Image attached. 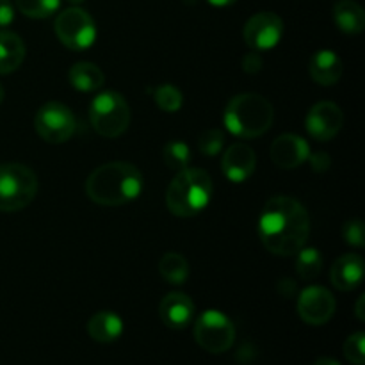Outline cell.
I'll use <instances>...</instances> for the list:
<instances>
[{
  "instance_id": "cell-1",
  "label": "cell",
  "mask_w": 365,
  "mask_h": 365,
  "mask_svg": "<svg viewBox=\"0 0 365 365\" xmlns=\"http://www.w3.org/2000/svg\"><path fill=\"white\" fill-rule=\"evenodd\" d=\"M259 235L273 255H296L310 235L309 212L291 196H273L260 214Z\"/></svg>"
},
{
  "instance_id": "cell-2",
  "label": "cell",
  "mask_w": 365,
  "mask_h": 365,
  "mask_svg": "<svg viewBox=\"0 0 365 365\" xmlns=\"http://www.w3.org/2000/svg\"><path fill=\"white\" fill-rule=\"evenodd\" d=\"M143 175L128 163H107L96 168L86 180V195L103 207H120L138 198Z\"/></svg>"
},
{
  "instance_id": "cell-3",
  "label": "cell",
  "mask_w": 365,
  "mask_h": 365,
  "mask_svg": "<svg viewBox=\"0 0 365 365\" xmlns=\"http://www.w3.org/2000/svg\"><path fill=\"white\" fill-rule=\"evenodd\" d=\"M273 120L274 110L271 102L255 93L234 96L223 113L227 130L242 139H255L266 134L273 125Z\"/></svg>"
},
{
  "instance_id": "cell-4",
  "label": "cell",
  "mask_w": 365,
  "mask_h": 365,
  "mask_svg": "<svg viewBox=\"0 0 365 365\" xmlns=\"http://www.w3.org/2000/svg\"><path fill=\"white\" fill-rule=\"evenodd\" d=\"M212 198V180L200 168L177 171L166 191V205L178 217H192L202 212Z\"/></svg>"
},
{
  "instance_id": "cell-5",
  "label": "cell",
  "mask_w": 365,
  "mask_h": 365,
  "mask_svg": "<svg viewBox=\"0 0 365 365\" xmlns=\"http://www.w3.org/2000/svg\"><path fill=\"white\" fill-rule=\"evenodd\" d=\"M38 195V177L29 166L18 163L0 164V210L16 212Z\"/></svg>"
},
{
  "instance_id": "cell-6",
  "label": "cell",
  "mask_w": 365,
  "mask_h": 365,
  "mask_svg": "<svg viewBox=\"0 0 365 365\" xmlns=\"http://www.w3.org/2000/svg\"><path fill=\"white\" fill-rule=\"evenodd\" d=\"M89 120L96 134L114 139L130 125V107L116 91H103L91 100Z\"/></svg>"
},
{
  "instance_id": "cell-7",
  "label": "cell",
  "mask_w": 365,
  "mask_h": 365,
  "mask_svg": "<svg viewBox=\"0 0 365 365\" xmlns=\"http://www.w3.org/2000/svg\"><path fill=\"white\" fill-rule=\"evenodd\" d=\"M195 341L212 355L228 351L235 341L234 323L217 310H207L195 323Z\"/></svg>"
},
{
  "instance_id": "cell-8",
  "label": "cell",
  "mask_w": 365,
  "mask_h": 365,
  "mask_svg": "<svg viewBox=\"0 0 365 365\" xmlns=\"http://www.w3.org/2000/svg\"><path fill=\"white\" fill-rule=\"evenodd\" d=\"M34 127L43 141L61 145L75 134L77 120L70 107L61 102H48L39 107V110L36 113Z\"/></svg>"
},
{
  "instance_id": "cell-9",
  "label": "cell",
  "mask_w": 365,
  "mask_h": 365,
  "mask_svg": "<svg viewBox=\"0 0 365 365\" xmlns=\"http://www.w3.org/2000/svg\"><path fill=\"white\" fill-rule=\"evenodd\" d=\"M56 34L70 50H86L95 43L96 25L89 13L81 7H68L56 18Z\"/></svg>"
},
{
  "instance_id": "cell-10",
  "label": "cell",
  "mask_w": 365,
  "mask_h": 365,
  "mask_svg": "<svg viewBox=\"0 0 365 365\" xmlns=\"http://www.w3.org/2000/svg\"><path fill=\"white\" fill-rule=\"evenodd\" d=\"M284 36V21L278 14L264 11L250 18L245 25V41L250 48L262 52L271 50Z\"/></svg>"
},
{
  "instance_id": "cell-11",
  "label": "cell",
  "mask_w": 365,
  "mask_h": 365,
  "mask_svg": "<svg viewBox=\"0 0 365 365\" xmlns=\"http://www.w3.org/2000/svg\"><path fill=\"white\" fill-rule=\"evenodd\" d=\"M344 123V114L341 107L334 102H319L309 110L305 118V127L310 138L316 141H330L341 132Z\"/></svg>"
},
{
  "instance_id": "cell-12",
  "label": "cell",
  "mask_w": 365,
  "mask_h": 365,
  "mask_svg": "<svg viewBox=\"0 0 365 365\" xmlns=\"http://www.w3.org/2000/svg\"><path fill=\"white\" fill-rule=\"evenodd\" d=\"M298 314L307 324L321 327L327 324L335 314V298L328 289L309 287L299 294Z\"/></svg>"
},
{
  "instance_id": "cell-13",
  "label": "cell",
  "mask_w": 365,
  "mask_h": 365,
  "mask_svg": "<svg viewBox=\"0 0 365 365\" xmlns=\"http://www.w3.org/2000/svg\"><path fill=\"white\" fill-rule=\"evenodd\" d=\"M257 166V155L252 146L235 143L228 146L221 159V171L232 184H242L253 175Z\"/></svg>"
},
{
  "instance_id": "cell-14",
  "label": "cell",
  "mask_w": 365,
  "mask_h": 365,
  "mask_svg": "<svg viewBox=\"0 0 365 365\" xmlns=\"http://www.w3.org/2000/svg\"><path fill=\"white\" fill-rule=\"evenodd\" d=\"M271 159L282 170H296L305 160H309L310 146L302 135L284 134L278 135L271 145Z\"/></svg>"
},
{
  "instance_id": "cell-15",
  "label": "cell",
  "mask_w": 365,
  "mask_h": 365,
  "mask_svg": "<svg viewBox=\"0 0 365 365\" xmlns=\"http://www.w3.org/2000/svg\"><path fill=\"white\" fill-rule=\"evenodd\" d=\"M195 303L184 292H170L163 298L159 314L163 323L173 330H182L195 319Z\"/></svg>"
},
{
  "instance_id": "cell-16",
  "label": "cell",
  "mask_w": 365,
  "mask_h": 365,
  "mask_svg": "<svg viewBox=\"0 0 365 365\" xmlns=\"http://www.w3.org/2000/svg\"><path fill=\"white\" fill-rule=\"evenodd\" d=\"M331 284L339 291H353L362 284L364 260L356 253H346L331 267Z\"/></svg>"
},
{
  "instance_id": "cell-17",
  "label": "cell",
  "mask_w": 365,
  "mask_h": 365,
  "mask_svg": "<svg viewBox=\"0 0 365 365\" xmlns=\"http://www.w3.org/2000/svg\"><path fill=\"white\" fill-rule=\"evenodd\" d=\"M309 73L319 86H334L342 77V61L331 50H319L310 57Z\"/></svg>"
},
{
  "instance_id": "cell-18",
  "label": "cell",
  "mask_w": 365,
  "mask_h": 365,
  "mask_svg": "<svg viewBox=\"0 0 365 365\" xmlns=\"http://www.w3.org/2000/svg\"><path fill=\"white\" fill-rule=\"evenodd\" d=\"M88 334L93 341L100 342V344H109V342L118 341L120 335L123 334V321L118 314L102 310L89 319Z\"/></svg>"
},
{
  "instance_id": "cell-19",
  "label": "cell",
  "mask_w": 365,
  "mask_h": 365,
  "mask_svg": "<svg viewBox=\"0 0 365 365\" xmlns=\"http://www.w3.org/2000/svg\"><path fill=\"white\" fill-rule=\"evenodd\" d=\"M25 59V43L11 31H0V75L13 73Z\"/></svg>"
},
{
  "instance_id": "cell-20",
  "label": "cell",
  "mask_w": 365,
  "mask_h": 365,
  "mask_svg": "<svg viewBox=\"0 0 365 365\" xmlns=\"http://www.w3.org/2000/svg\"><path fill=\"white\" fill-rule=\"evenodd\" d=\"M334 20L346 34H360L365 27V13L355 0H339L334 6Z\"/></svg>"
},
{
  "instance_id": "cell-21",
  "label": "cell",
  "mask_w": 365,
  "mask_h": 365,
  "mask_svg": "<svg viewBox=\"0 0 365 365\" xmlns=\"http://www.w3.org/2000/svg\"><path fill=\"white\" fill-rule=\"evenodd\" d=\"M68 81H70V84L77 91L91 93L102 88L103 82H106V77H103V71L96 64L82 61V63L73 64L70 68V71H68Z\"/></svg>"
},
{
  "instance_id": "cell-22",
  "label": "cell",
  "mask_w": 365,
  "mask_h": 365,
  "mask_svg": "<svg viewBox=\"0 0 365 365\" xmlns=\"http://www.w3.org/2000/svg\"><path fill=\"white\" fill-rule=\"evenodd\" d=\"M160 277L171 285H182L189 278V264L184 259V255L177 252H170L163 255L159 262Z\"/></svg>"
},
{
  "instance_id": "cell-23",
  "label": "cell",
  "mask_w": 365,
  "mask_h": 365,
  "mask_svg": "<svg viewBox=\"0 0 365 365\" xmlns=\"http://www.w3.org/2000/svg\"><path fill=\"white\" fill-rule=\"evenodd\" d=\"M321 269H323V257L319 250L303 246L296 253V273L302 280H314L321 273Z\"/></svg>"
},
{
  "instance_id": "cell-24",
  "label": "cell",
  "mask_w": 365,
  "mask_h": 365,
  "mask_svg": "<svg viewBox=\"0 0 365 365\" xmlns=\"http://www.w3.org/2000/svg\"><path fill=\"white\" fill-rule=\"evenodd\" d=\"M164 163L173 171H182L189 168L191 163V150L184 141H170L163 150Z\"/></svg>"
},
{
  "instance_id": "cell-25",
  "label": "cell",
  "mask_w": 365,
  "mask_h": 365,
  "mask_svg": "<svg viewBox=\"0 0 365 365\" xmlns=\"http://www.w3.org/2000/svg\"><path fill=\"white\" fill-rule=\"evenodd\" d=\"M153 100L164 113H177V110H180L182 103H184V96H182L180 89L171 84H163L153 89Z\"/></svg>"
},
{
  "instance_id": "cell-26",
  "label": "cell",
  "mask_w": 365,
  "mask_h": 365,
  "mask_svg": "<svg viewBox=\"0 0 365 365\" xmlns=\"http://www.w3.org/2000/svg\"><path fill=\"white\" fill-rule=\"evenodd\" d=\"M61 0H16L18 11L29 18H48L59 9Z\"/></svg>"
},
{
  "instance_id": "cell-27",
  "label": "cell",
  "mask_w": 365,
  "mask_h": 365,
  "mask_svg": "<svg viewBox=\"0 0 365 365\" xmlns=\"http://www.w3.org/2000/svg\"><path fill=\"white\" fill-rule=\"evenodd\" d=\"M225 145V134L220 128H209L198 138L200 153L207 157H214L221 152Z\"/></svg>"
},
{
  "instance_id": "cell-28",
  "label": "cell",
  "mask_w": 365,
  "mask_h": 365,
  "mask_svg": "<svg viewBox=\"0 0 365 365\" xmlns=\"http://www.w3.org/2000/svg\"><path fill=\"white\" fill-rule=\"evenodd\" d=\"M344 356L353 365L365 364V335L364 331L349 335L348 341L344 342Z\"/></svg>"
},
{
  "instance_id": "cell-29",
  "label": "cell",
  "mask_w": 365,
  "mask_h": 365,
  "mask_svg": "<svg viewBox=\"0 0 365 365\" xmlns=\"http://www.w3.org/2000/svg\"><path fill=\"white\" fill-rule=\"evenodd\" d=\"M342 237L348 242L349 246H355V248H362L365 245V232H364V223L360 220H351L342 227Z\"/></svg>"
},
{
  "instance_id": "cell-30",
  "label": "cell",
  "mask_w": 365,
  "mask_h": 365,
  "mask_svg": "<svg viewBox=\"0 0 365 365\" xmlns=\"http://www.w3.org/2000/svg\"><path fill=\"white\" fill-rule=\"evenodd\" d=\"M242 68H245L246 73H257V71H260V68H262V57H260V53L257 50L248 53L245 57V61H242Z\"/></svg>"
},
{
  "instance_id": "cell-31",
  "label": "cell",
  "mask_w": 365,
  "mask_h": 365,
  "mask_svg": "<svg viewBox=\"0 0 365 365\" xmlns=\"http://www.w3.org/2000/svg\"><path fill=\"white\" fill-rule=\"evenodd\" d=\"M14 20V7L11 0H0V29L7 27Z\"/></svg>"
},
{
  "instance_id": "cell-32",
  "label": "cell",
  "mask_w": 365,
  "mask_h": 365,
  "mask_svg": "<svg viewBox=\"0 0 365 365\" xmlns=\"http://www.w3.org/2000/svg\"><path fill=\"white\" fill-rule=\"evenodd\" d=\"M309 159H310V164H312L314 171H327L331 164L330 157H328V153H324V152L309 155Z\"/></svg>"
},
{
  "instance_id": "cell-33",
  "label": "cell",
  "mask_w": 365,
  "mask_h": 365,
  "mask_svg": "<svg viewBox=\"0 0 365 365\" xmlns=\"http://www.w3.org/2000/svg\"><path fill=\"white\" fill-rule=\"evenodd\" d=\"M312 365H341V364H339L335 359H330V356H321V359H317Z\"/></svg>"
},
{
  "instance_id": "cell-34",
  "label": "cell",
  "mask_w": 365,
  "mask_h": 365,
  "mask_svg": "<svg viewBox=\"0 0 365 365\" xmlns=\"http://www.w3.org/2000/svg\"><path fill=\"white\" fill-rule=\"evenodd\" d=\"M364 302H365L364 296H360L359 302H356V317H359L360 321H364V319H365V314H364Z\"/></svg>"
},
{
  "instance_id": "cell-35",
  "label": "cell",
  "mask_w": 365,
  "mask_h": 365,
  "mask_svg": "<svg viewBox=\"0 0 365 365\" xmlns=\"http://www.w3.org/2000/svg\"><path fill=\"white\" fill-rule=\"evenodd\" d=\"M209 4H212L214 7H227V6H232V4H235L237 0H207Z\"/></svg>"
},
{
  "instance_id": "cell-36",
  "label": "cell",
  "mask_w": 365,
  "mask_h": 365,
  "mask_svg": "<svg viewBox=\"0 0 365 365\" xmlns=\"http://www.w3.org/2000/svg\"><path fill=\"white\" fill-rule=\"evenodd\" d=\"M4 102V86L0 84V103Z\"/></svg>"
},
{
  "instance_id": "cell-37",
  "label": "cell",
  "mask_w": 365,
  "mask_h": 365,
  "mask_svg": "<svg viewBox=\"0 0 365 365\" xmlns=\"http://www.w3.org/2000/svg\"><path fill=\"white\" fill-rule=\"evenodd\" d=\"M68 2H70V4H82L84 0H68Z\"/></svg>"
}]
</instances>
